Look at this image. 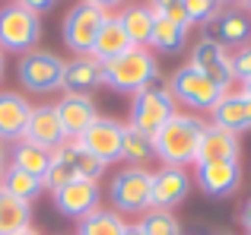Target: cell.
<instances>
[{
  "instance_id": "36",
  "label": "cell",
  "mask_w": 251,
  "mask_h": 235,
  "mask_svg": "<svg viewBox=\"0 0 251 235\" xmlns=\"http://www.w3.org/2000/svg\"><path fill=\"white\" fill-rule=\"evenodd\" d=\"M242 226H245V232L251 235V200L245 204V210H242Z\"/></svg>"
},
{
  "instance_id": "8",
  "label": "cell",
  "mask_w": 251,
  "mask_h": 235,
  "mask_svg": "<svg viewBox=\"0 0 251 235\" xmlns=\"http://www.w3.org/2000/svg\"><path fill=\"white\" fill-rule=\"evenodd\" d=\"M150 188H153V172L147 168H124L111 178V204L121 213H147L150 210Z\"/></svg>"
},
{
  "instance_id": "37",
  "label": "cell",
  "mask_w": 251,
  "mask_h": 235,
  "mask_svg": "<svg viewBox=\"0 0 251 235\" xmlns=\"http://www.w3.org/2000/svg\"><path fill=\"white\" fill-rule=\"evenodd\" d=\"M124 235H143L140 226H124Z\"/></svg>"
},
{
  "instance_id": "30",
  "label": "cell",
  "mask_w": 251,
  "mask_h": 235,
  "mask_svg": "<svg viewBox=\"0 0 251 235\" xmlns=\"http://www.w3.org/2000/svg\"><path fill=\"white\" fill-rule=\"evenodd\" d=\"M137 226L143 229V235H181V226L169 210H147Z\"/></svg>"
},
{
  "instance_id": "38",
  "label": "cell",
  "mask_w": 251,
  "mask_h": 235,
  "mask_svg": "<svg viewBox=\"0 0 251 235\" xmlns=\"http://www.w3.org/2000/svg\"><path fill=\"white\" fill-rule=\"evenodd\" d=\"M242 95L251 99V80H242Z\"/></svg>"
},
{
  "instance_id": "32",
  "label": "cell",
  "mask_w": 251,
  "mask_h": 235,
  "mask_svg": "<svg viewBox=\"0 0 251 235\" xmlns=\"http://www.w3.org/2000/svg\"><path fill=\"white\" fill-rule=\"evenodd\" d=\"M150 10L159 19H172V23L188 25V16H184V0H150ZM191 29V25H188Z\"/></svg>"
},
{
  "instance_id": "25",
  "label": "cell",
  "mask_w": 251,
  "mask_h": 235,
  "mask_svg": "<svg viewBox=\"0 0 251 235\" xmlns=\"http://www.w3.org/2000/svg\"><path fill=\"white\" fill-rule=\"evenodd\" d=\"M13 168H23V172L35 175V178H45V172H48L51 165V153L42 146H35V143H25V140H16V146H13Z\"/></svg>"
},
{
  "instance_id": "42",
  "label": "cell",
  "mask_w": 251,
  "mask_h": 235,
  "mask_svg": "<svg viewBox=\"0 0 251 235\" xmlns=\"http://www.w3.org/2000/svg\"><path fill=\"white\" fill-rule=\"evenodd\" d=\"M220 3H239V0H220Z\"/></svg>"
},
{
  "instance_id": "11",
  "label": "cell",
  "mask_w": 251,
  "mask_h": 235,
  "mask_svg": "<svg viewBox=\"0 0 251 235\" xmlns=\"http://www.w3.org/2000/svg\"><path fill=\"white\" fill-rule=\"evenodd\" d=\"M121 140H124V124L111 121V118H99L89 130L80 137V146L92 153L102 165L121 159Z\"/></svg>"
},
{
  "instance_id": "43",
  "label": "cell",
  "mask_w": 251,
  "mask_h": 235,
  "mask_svg": "<svg viewBox=\"0 0 251 235\" xmlns=\"http://www.w3.org/2000/svg\"><path fill=\"white\" fill-rule=\"evenodd\" d=\"M0 162H3V146H0Z\"/></svg>"
},
{
  "instance_id": "15",
  "label": "cell",
  "mask_w": 251,
  "mask_h": 235,
  "mask_svg": "<svg viewBox=\"0 0 251 235\" xmlns=\"http://www.w3.org/2000/svg\"><path fill=\"white\" fill-rule=\"evenodd\" d=\"M25 143H35L42 149H57L67 137H64V127H61V118H57V108L54 105H35L29 115V124H25V134H23Z\"/></svg>"
},
{
  "instance_id": "20",
  "label": "cell",
  "mask_w": 251,
  "mask_h": 235,
  "mask_svg": "<svg viewBox=\"0 0 251 235\" xmlns=\"http://www.w3.org/2000/svg\"><path fill=\"white\" fill-rule=\"evenodd\" d=\"M130 48H134V45H130V38L124 35L121 19H118V16H108V19H105V25H102V32H99V38H96V45H92L89 57L96 64H108V61L121 57L124 51H130Z\"/></svg>"
},
{
  "instance_id": "29",
  "label": "cell",
  "mask_w": 251,
  "mask_h": 235,
  "mask_svg": "<svg viewBox=\"0 0 251 235\" xmlns=\"http://www.w3.org/2000/svg\"><path fill=\"white\" fill-rule=\"evenodd\" d=\"M184 42H188V25L181 23H172V19H159L156 16V25H153V38H150V45L159 51H181Z\"/></svg>"
},
{
  "instance_id": "6",
  "label": "cell",
  "mask_w": 251,
  "mask_h": 235,
  "mask_svg": "<svg viewBox=\"0 0 251 235\" xmlns=\"http://www.w3.org/2000/svg\"><path fill=\"white\" fill-rule=\"evenodd\" d=\"M105 19H108V13L99 10V6L92 3H76L67 10V16H64V45H67L70 51H74L76 57H89L92 45H96L99 32H102Z\"/></svg>"
},
{
  "instance_id": "33",
  "label": "cell",
  "mask_w": 251,
  "mask_h": 235,
  "mask_svg": "<svg viewBox=\"0 0 251 235\" xmlns=\"http://www.w3.org/2000/svg\"><path fill=\"white\" fill-rule=\"evenodd\" d=\"M232 70L239 80H251V45H242L232 54Z\"/></svg>"
},
{
  "instance_id": "7",
  "label": "cell",
  "mask_w": 251,
  "mask_h": 235,
  "mask_svg": "<svg viewBox=\"0 0 251 235\" xmlns=\"http://www.w3.org/2000/svg\"><path fill=\"white\" fill-rule=\"evenodd\" d=\"M169 93H175L172 99L184 102L188 108H194V112H213L216 105H220V99L226 95V89H220L216 83H210L203 73H197L194 67H181L175 70V76H172L169 83Z\"/></svg>"
},
{
  "instance_id": "31",
  "label": "cell",
  "mask_w": 251,
  "mask_h": 235,
  "mask_svg": "<svg viewBox=\"0 0 251 235\" xmlns=\"http://www.w3.org/2000/svg\"><path fill=\"white\" fill-rule=\"evenodd\" d=\"M223 13L220 0H184V16L188 25H207L210 19H216Z\"/></svg>"
},
{
  "instance_id": "27",
  "label": "cell",
  "mask_w": 251,
  "mask_h": 235,
  "mask_svg": "<svg viewBox=\"0 0 251 235\" xmlns=\"http://www.w3.org/2000/svg\"><path fill=\"white\" fill-rule=\"evenodd\" d=\"M121 159L134 162V168H140L143 162L153 159V137L140 134L137 127L124 124V140H121Z\"/></svg>"
},
{
  "instance_id": "17",
  "label": "cell",
  "mask_w": 251,
  "mask_h": 235,
  "mask_svg": "<svg viewBox=\"0 0 251 235\" xmlns=\"http://www.w3.org/2000/svg\"><path fill=\"white\" fill-rule=\"evenodd\" d=\"M203 38L220 42L223 48H226V45H239L242 48L251 38V19L239 10H226V13H220L216 19H210V23L203 25Z\"/></svg>"
},
{
  "instance_id": "28",
  "label": "cell",
  "mask_w": 251,
  "mask_h": 235,
  "mask_svg": "<svg viewBox=\"0 0 251 235\" xmlns=\"http://www.w3.org/2000/svg\"><path fill=\"white\" fill-rule=\"evenodd\" d=\"M124 226L127 223L115 210H96V213L80 219L76 235H124Z\"/></svg>"
},
{
  "instance_id": "9",
  "label": "cell",
  "mask_w": 251,
  "mask_h": 235,
  "mask_svg": "<svg viewBox=\"0 0 251 235\" xmlns=\"http://www.w3.org/2000/svg\"><path fill=\"white\" fill-rule=\"evenodd\" d=\"M191 67H194L197 73H203L210 83H216L220 89H226V93L235 80L232 54H229L220 42H210V38H201V42L194 45V51H191Z\"/></svg>"
},
{
  "instance_id": "12",
  "label": "cell",
  "mask_w": 251,
  "mask_h": 235,
  "mask_svg": "<svg viewBox=\"0 0 251 235\" xmlns=\"http://www.w3.org/2000/svg\"><path fill=\"white\" fill-rule=\"evenodd\" d=\"M191 194V175L184 168H159L153 172V188H150V210H172Z\"/></svg>"
},
{
  "instance_id": "26",
  "label": "cell",
  "mask_w": 251,
  "mask_h": 235,
  "mask_svg": "<svg viewBox=\"0 0 251 235\" xmlns=\"http://www.w3.org/2000/svg\"><path fill=\"white\" fill-rule=\"evenodd\" d=\"M0 188H3L6 194H13V197L32 204V200L45 191V181L35 178V175H29V172H23V168L10 165V168H3V181H0Z\"/></svg>"
},
{
  "instance_id": "39",
  "label": "cell",
  "mask_w": 251,
  "mask_h": 235,
  "mask_svg": "<svg viewBox=\"0 0 251 235\" xmlns=\"http://www.w3.org/2000/svg\"><path fill=\"white\" fill-rule=\"evenodd\" d=\"M16 235H42V232H35V229L29 226V229H23V232H16Z\"/></svg>"
},
{
  "instance_id": "10",
  "label": "cell",
  "mask_w": 251,
  "mask_h": 235,
  "mask_svg": "<svg viewBox=\"0 0 251 235\" xmlns=\"http://www.w3.org/2000/svg\"><path fill=\"white\" fill-rule=\"evenodd\" d=\"M54 197V207L57 213H64L67 219H76L80 223L83 216L99 210V181H89V178H74L70 185L51 191Z\"/></svg>"
},
{
  "instance_id": "1",
  "label": "cell",
  "mask_w": 251,
  "mask_h": 235,
  "mask_svg": "<svg viewBox=\"0 0 251 235\" xmlns=\"http://www.w3.org/2000/svg\"><path fill=\"white\" fill-rule=\"evenodd\" d=\"M203 127L207 124L194 115H175L169 124H162L153 134V156H159L172 168L191 165L197 156V143H201Z\"/></svg>"
},
{
  "instance_id": "19",
  "label": "cell",
  "mask_w": 251,
  "mask_h": 235,
  "mask_svg": "<svg viewBox=\"0 0 251 235\" xmlns=\"http://www.w3.org/2000/svg\"><path fill=\"white\" fill-rule=\"evenodd\" d=\"M213 124L223 130H232V134L251 130V99H245L242 93H226L220 105L213 108Z\"/></svg>"
},
{
  "instance_id": "23",
  "label": "cell",
  "mask_w": 251,
  "mask_h": 235,
  "mask_svg": "<svg viewBox=\"0 0 251 235\" xmlns=\"http://www.w3.org/2000/svg\"><path fill=\"white\" fill-rule=\"evenodd\" d=\"M29 223H32V204L13 197L0 188V235H16L29 229Z\"/></svg>"
},
{
  "instance_id": "34",
  "label": "cell",
  "mask_w": 251,
  "mask_h": 235,
  "mask_svg": "<svg viewBox=\"0 0 251 235\" xmlns=\"http://www.w3.org/2000/svg\"><path fill=\"white\" fill-rule=\"evenodd\" d=\"M16 3L25 6V10H32V13H45V10L54 6V0H16Z\"/></svg>"
},
{
  "instance_id": "24",
  "label": "cell",
  "mask_w": 251,
  "mask_h": 235,
  "mask_svg": "<svg viewBox=\"0 0 251 235\" xmlns=\"http://www.w3.org/2000/svg\"><path fill=\"white\" fill-rule=\"evenodd\" d=\"M102 83V64H96L92 57H76L64 70V86L70 93H86V89Z\"/></svg>"
},
{
  "instance_id": "14",
  "label": "cell",
  "mask_w": 251,
  "mask_h": 235,
  "mask_svg": "<svg viewBox=\"0 0 251 235\" xmlns=\"http://www.w3.org/2000/svg\"><path fill=\"white\" fill-rule=\"evenodd\" d=\"M242 153V143L239 134L232 130H223L216 124H207L201 134V143H197V156L194 162L197 165H213V162H239Z\"/></svg>"
},
{
  "instance_id": "40",
  "label": "cell",
  "mask_w": 251,
  "mask_h": 235,
  "mask_svg": "<svg viewBox=\"0 0 251 235\" xmlns=\"http://www.w3.org/2000/svg\"><path fill=\"white\" fill-rule=\"evenodd\" d=\"M3 67H6V61H3V51H0V80H3Z\"/></svg>"
},
{
  "instance_id": "3",
  "label": "cell",
  "mask_w": 251,
  "mask_h": 235,
  "mask_svg": "<svg viewBox=\"0 0 251 235\" xmlns=\"http://www.w3.org/2000/svg\"><path fill=\"white\" fill-rule=\"evenodd\" d=\"M42 38V16L16 0L0 6V51H13V54H29L35 51V42Z\"/></svg>"
},
{
  "instance_id": "16",
  "label": "cell",
  "mask_w": 251,
  "mask_h": 235,
  "mask_svg": "<svg viewBox=\"0 0 251 235\" xmlns=\"http://www.w3.org/2000/svg\"><path fill=\"white\" fill-rule=\"evenodd\" d=\"M197 185L210 197H232L242 185L239 162H213V165H197Z\"/></svg>"
},
{
  "instance_id": "35",
  "label": "cell",
  "mask_w": 251,
  "mask_h": 235,
  "mask_svg": "<svg viewBox=\"0 0 251 235\" xmlns=\"http://www.w3.org/2000/svg\"><path fill=\"white\" fill-rule=\"evenodd\" d=\"M83 3H92L99 10H111V6H121V0H83Z\"/></svg>"
},
{
  "instance_id": "2",
  "label": "cell",
  "mask_w": 251,
  "mask_h": 235,
  "mask_svg": "<svg viewBox=\"0 0 251 235\" xmlns=\"http://www.w3.org/2000/svg\"><path fill=\"white\" fill-rule=\"evenodd\" d=\"M159 80V64L147 48H130L121 57L102 64V83L118 93H140Z\"/></svg>"
},
{
  "instance_id": "22",
  "label": "cell",
  "mask_w": 251,
  "mask_h": 235,
  "mask_svg": "<svg viewBox=\"0 0 251 235\" xmlns=\"http://www.w3.org/2000/svg\"><path fill=\"white\" fill-rule=\"evenodd\" d=\"M51 156H54V159H61V162H67V165L74 168L76 178L99 181V175L105 172V165L92 153H86V149L80 146V140H64L57 149H51Z\"/></svg>"
},
{
  "instance_id": "21",
  "label": "cell",
  "mask_w": 251,
  "mask_h": 235,
  "mask_svg": "<svg viewBox=\"0 0 251 235\" xmlns=\"http://www.w3.org/2000/svg\"><path fill=\"white\" fill-rule=\"evenodd\" d=\"M118 19H121V29H124V35L130 38V45H134V48H147L150 38H153L156 13L150 10L147 3H137V6H124V10L118 13Z\"/></svg>"
},
{
  "instance_id": "4",
  "label": "cell",
  "mask_w": 251,
  "mask_h": 235,
  "mask_svg": "<svg viewBox=\"0 0 251 235\" xmlns=\"http://www.w3.org/2000/svg\"><path fill=\"white\" fill-rule=\"evenodd\" d=\"M178 112H175V99H172L169 86H147L140 93H134V102H130V127H137L140 134L153 137Z\"/></svg>"
},
{
  "instance_id": "44",
  "label": "cell",
  "mask_w": 251,
  "mask_h": 235,
  "mask_svg": "<svg viewBox=\"0 0 251 235\" xmlns=\"http://www.w3.org/2000/svg\"><path fill=\"white\" fill-rule=\"evenodd\" d=\"M245 3H248V10H251V0H245Z\"/></svg>"
},
{
  "instance_id": "18",
  "label": "cell",
  "mask_w": 251,
  "mask_h": 235,
  "mask_svg": "<svg viewBox=\"0 0 251 235\" xmlns=\"http://www.w3.org/2000/svg\"><path fill=\"white\" fill-rule=\"evenodd\" d=\"M32 105L19 93H0V140H23Z\"/></svg>"
},
{
  "instance_id": "5",
  "label": "cell",
  "mask_w": 251,
  "mask_h": 235,
  "mask_svg": "<svg viewBox=\"0 0 251 235\" xmlns=\"http://www.w3.org/2000/svg\"><path fill=\"white\" fill-rule=\"evenodd\" d=\"M64 70H67V61L57 57L54 51L35 48L19 57V83L29 93H54V89H61Z\"/></svg>"
},
{
  "instance_id": "13",
  "label": "cell",
  "mask_w": 251,
  "mask_h": 235,
  "mask_svg": "<svg viewBox=\"0 0 251 235\" xmlns=\"http://www.w3.org/2000/svg\"><path fill=\"white\" fill-rule=\"evenodd\" d=\"M54 108H57V118H61V127H64V137H67V140H80L86 130L99 121L96 102L86 93H67Z\"/></svg>"
},
{
  "instance_id": "41",
  "label": "cell",
  "mask_w": 251,
  "mask_h": 235,
  "mask_svg": "<svg viewBox=\"0 0 251 235\" xmlns=\"http://www.w3.org/2000/svg\"><path fill=\"white\" fill-rule=\"evenodd\" d=\"M0 181H3V162H0Z\"/></svg>"
}]
</instances>
